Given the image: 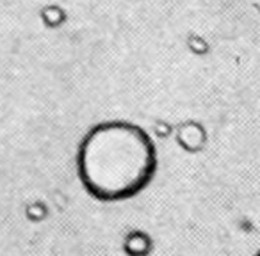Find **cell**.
I'll return each instance as SVG.
<instances>
[{
  "label": "cell",
  "instance_id": "1",
  "mask_svg": "<svg viewBox=\"0 0 260 256\" xmlns=\"http://www.w3.org/2000/svg\"><path fill=\"white\" fill-rule=\"evenodd\" d=\"M77 169L93 198L123 201L139 194L155 176L157 150L152 137L138 125L100 123L84 135Z\"/></svg>",
  "mask_w": 260,
  "mask_h": 256
},
{
  "label": "cell",
  "instance_id": "2",
  "mask_svg": "<svg viewBox=\"0 0 260 256\" xmlns=\"http://www.w3.org/2000/svg\"><path fill=\"white\" fill-rule=\"evenodd\" d=\"M153 249V240L141 230L130 231L123 240V251L128 256H148Z\"/></svg>",
  "mask_w": 260,
  "mask_h": 256
},
{
  "label": "cell",
  "instance_id": "3",
  "mask_svg": "<svg viewBox=\"0 0 260 256\" xmlns=\"http://www.w3.org/2000/svg\"><path fill=\"white\" fill-rule=\"evenodd\" d=\"M178 141H180V144L184 146L185 150L196 152V150H200L203 144V134L196 126H184L180 130V134H178Z\"/></svg>",
  "mask_w": 260,
  "mask_h": 256
},
{
  "label": "cell",
  "instance_id": "4",
  "mask_svg": "<svg viewBox=\"0 0 260 256\" xmlns=\"http://www.w3.org/2000/svg\"><path fill=\"white\" fill-rule=\"evenodd\" d=\"M25 213H27V217H29L30 221H34V223H40V221H43L45 217H47V206H45L43 203H40V201L30 203V205L25 208Z\"/></svg>",
  "mask_w": 260,
  "mask_h": 256
},
{
  "label": "cell",
  "instance_id": "5",
  "mask_svg": "<svg viewBox=\"0 0 260 256\" xmlns=\"http://www.w3.org/2000/svg\"><path fill=\"white\" fill-rule=\"evenodd\" d=\"M43 18H45V22H48L50 18H55L57 20V23H61L62 20H64V15H62V11L61 9H57V8H48V9H45L43 11Z\"/></svg>",
  "mask_w": 260,
  "mask_h": 256
},
{
  "label": "cell",
  "instance_id": "6",
  "mask_svg": "<svg viewBox=\"0 0 260 256\" xmlns=\"http://www.w3.org/2000/svg\"><path fill=\"white\" fill-rule=\"evenodd\" d=\"M255 256H260V251H258V252H256V254H255Z\"/></svg>",
  "mask_w": 260,
  "mask_h": 256
}]
</instances>
